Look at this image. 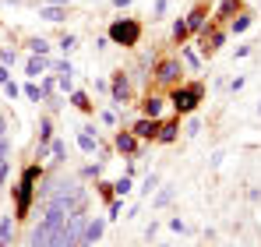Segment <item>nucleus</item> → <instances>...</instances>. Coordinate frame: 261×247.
Listing matches in <instances>:
<instances>
[{"label": "nucleus", "mask_w": 261, "mask_h": 247, "mask_svg": "<svg viewBox=\"0 0 261 247\" xmlns=\"http://www.w3.org/2000/svg\"><path fill=\"white\" fill-rule=\"evenodd\" d=\"M251 21H254L251 14H240V18L233 21V32H237V36H240V32H247V29H251Z\"/></svg>", "instance_id": "f3484780"}, {"label": "nucleus", "mask_w": 261, "mask_h": 247, "mask_svg": "<svg viewBox=\"0 0 261 247\" xmlns=\"http://www.w3.org/2000/svg\"><path fill=\"white\" fill-rule=\"evenodd\" d=\"M113 191H117L120 198H124V194H130V177H120V180L113 184Z\"/></svg>", "instance_id": "5701e85b"}, {"label": "nucleus", "mask_w": 261, "mask_h": 247, "mask_svg": "<svg viewBox=\"0 0 261 247\" xmlns=\"http://www.w3.org/2000/svg\"><path fill=\"white\" fill-rule=\"evenodd\" d=\"M198 99H201V85H184V88L173 92V106L180 113H191V110L198 106Z\"/></svg>", "instance_id": "20e7f679"}, {"label": "nucleus", "mask_w": 261, "mask_h": 247, "mask_svg": "<svg viewBox=\"0 0 261 247\" xmlns=\"http://www.w3.org/2000/svg\"><path fill=\"white\" fill-rule=\"evenodd\" d=\"M78 149L88 152V156L99 149V134H95V127H82V131H78Z\"/></svg>", "instance_id": "423d86ee"}, {"label": "nucleus", "mask_w": 261, "mask_h": 247, "mask_svg": "<svg viewBox=\"0 0 261 247\" xmlns=\"http://www.w3.org/2000/svg\"><path fill=\"white\" fill-rule=\"evenodd\" d=\"M39 131H43V145H46V141L53 138V127H49V120H43V127H39Z\"/></svg>", "instance_id": "c85d7f7f"}, {"label": "nucleus", "mask_w": 261, "mask_h": 247, "mask_svg": "<svg viewBox=\"0 0 261 247\" xmlns=\"http://www.w3.org/2000/svg\"><path fill=\"white\" fill-rule=\"evenodd\" d=\"M163 106H166V103H163V99H155V95H152V99H145V106H141V113H145V117H152V120H155V117H159V113H163Z\"/></svg>", "instance_id": "f8f14e48"}, {"label": "nucleus", "mask_w": 261, "mask_h": 247, "mask_svg": "<svg viewBox=\"0 0 261 247\" xmlns=\"http://www.w3.org/2000/svg\"><path fill=\"white\" fill-rule=\"evenodd\" d=\"M39 18H46V21H64L67 11H64L60 4H49V7H39Z\"/></svg>", "instance_id": "9d476101"}, {"label": "nucleus", "mask_w": 261, "mask_h": 247, "mask_svg": "<svg viewBox=\"0 0 261 247\" xmlns=\"http://www.w3.org/2000/svg\"><path fill=\"white\" fill-rule=\"evenodd\" d=\"M21 92H25L29 99H36V103L43 99V88H39V85H36V82H29V85H25V88H21Z\"/></svg>", "instance_id": "412c9836"}, {"label": "nucleus", "mask_w": 261, "mask_h": 247, "mask_svg": "<svg viewBox=\"0 0 261 247\" xmlns=\"http://www.w3.org/2000/svg\"><path fill=\"white\" fill-rule=\"evenodd\" d=\"M74 46H78V39H74V36H64V39H60V50H67V53H71Z\"/></svg>", "instance_id": "a878e982"}, {"label": "nucleus", "mask_w": 261, "mask_h": 247, "mask_svg": "<svg viewBox=\"0 0 261 247\" xmlns=\"http://www.w3.org/2000/svg\"><path fill=\"white\" fill-rule=\"evenodd\" d=\"M155 187H159V177H155V173H148V177H145V184H141V194H152Z\"/></svg>", "instance_id": "aec40b11"}, {"label": "nucleus", "mask_w": 261, "mask_h": 247, "mask_svg": "<svg viewBox=\"0 0 261 247\" xmlns=\"http://www.w3.org/2000/svg\"><path fill=\"white\" fill-rule=\"evenodd\" d=\"M29 50H32L36 57H43V53H49V42L46 39H29Z\"/></svg>", "instance_id": "a211bd4d"}, {"label": "nucleus", "mask_w": 261, "mask_h": 247, "mask_svg": "<svg viewBox=\"0 0 261 247\" xmlns=\"http://www.w3.org/2000/svg\"><path fill=\"white\" fill-rule=\"evenodd\" d=\"M155 78H159V82H176V78H180V60H166V64H159Z\"/></svg>", "instance_id": "1a4fd4ad"}, {"label": "nucleus", "mask_w": 261, "mask_h": 247, "mask_svg": "<svg viewBox=\"0 0 261 247\" xmlns=\"http://www.w3.org/2000/svg\"><path fill=\"white\" fill-rule=\"evenodd\" d=\"M205 25V11H191V18H187V32H194V29H201Z\"/></svg>", "instance_id": "dca6fc26"}, {"label": "nucleus", "mask_w": 261, "mask_h": 247, "mask_svg": "<svg viewBox=\"0 0 261 247\" xmlns=\"http://www.w3.org/2000/svg\"><path fill=\"white\" fill-rule=\"evenodd\" d=\"M57 85H60L64 92H71V88H74V82H71V75H60V82H57Z\"/></svg>", "instance_id": "cd10ccee"}, {"label": "nucleus", "mask_w": 261, "mask_h": 247, "mask_svg": "<svg viewBox=\"0 0 261 247\" xmlns=\"http://www.w3.org/2000/svg\"><path fill=\"white\" fill-rule=\"evenodd\" d=\"M130 134H134V138H155V134H159V127H155L152 117H141V120L130 127Z\"/></svg>", "instance_id": "6e6552de"}, {"label": "nucleus", "mask_w": 261, "mask_h": 247, "mask_svg": "<svg viewBox=\"0 0 261 247\" xmlns=\"http://www.w3.org/2000/svg\"><path fill=\"white\" fill-rule=\"evenodd\" d=\"M102 230H106V223H102V219H92V223H85V230H82V247H92L99 237H102Z\"/></svg>", "instance_id": "39448f33"}, {"label": "nucleus", "mask_w": 261, "mask_h": 247, "mask_svg": "<svg viewBox=\"0 0 261 247\" xmlns=\"http://www.w3.org/2000/svg\"><path fill=\"white\" fill-rule=\"evenodd\" d=\"M117 149L130 156V152L138 149V138H134V134H127V131H120V134H117Z\"/></svg>", "instance_id": "9b49d317"}, {"label": "nucleus", "mask_w": 261, "mask_h": 247, "mask_svg": "<svg viewBox=\"0 0 261 247\" xmlns=\"http://www.w3.org/2000/svg\"><path fill=\"white\" fill-rule=\"evenodd\" d=\"M14 60H18V57H14V53H11V50H0V64H4V67H11V64H14Z\"/></svg>", "instance_id": "393cba45"}, {"label": "nucleus", "mask_w": 261, "mask_h": 247, "mask_svg": "<svg viewBox=\"0 0 261 247\" xmlns=\"http://www.w3.org/2000/svg\"><path fill=\"white\" fill-rule=\"evenodd\" d=\"M173 36H176V39H184V36H187V21H176V25H173Z\"/></svg>", "instance_id": "bb28decb"}, {"label": "nucleus", "mask_w": 261, "mask_h": 247, "mask_svg": "<svg viewBox=\"0 0 261 247\" xmlns=\"http://www.w3.org/2000/svg\"><path fill=\"white\" fill-rule=\"evenodd\" d=\"M43 71H46V60H43V57H32V60L25 64V75H29V78H39Z\"/></svg>", "instance_id": "ddd939ff"}, {"label": "nucleus", "mask_w": 261, "mask_h": 247, "mask_svg": "<svg viewBox=\"0 0 261 247\" xmlns=\"http://www.w3.org/2000/svg\"><path fill=\"white\" fill-rule=\"evenodd\" d=\"M170 230H173V233H187V226H184L180 219H170Z\"/></svg>", "instance_id": "7c9ffc66"}, {"label": "nucleus", "mask_w": 261, "mask_h": 247, "mask_svg": "<svg viewBox=\"0 0 261 247\" xmlns=\"http://www.w3.org/2000/svg\"><path fill=\"white\" fill-rule=\"evenodd\" d=\"M71 103H74L78 110H88V106H92V103H88V95H85V92H71Z\"/></svg>", "instance_id": "4be33fe9"}, {"label": "nucleus", "mask_w": 261, "mask_h": 247, "mask_svg": "<svg viewBox=\"0 0 261 247\" xmlns=\"http://www.w3.org/2000/svg\"><path fill=\"white\" fill-rule=\"evenodd\" d=\"M198 131H201V120H198V117H194V120L187 124V134H191V138H194V134H198Z\"/></svg>", "instance_id": "c756f323"}, {"label": "nucleus", "mask_w": 261, "mask_h": 247, "mask_svg": "<svg viewBox=\"0 0 261 247\" xmlns=\"http://www.w3.org/2000/svg\"><path fill=\"white\" fill-rule=\"evenodd\" d=\"M233 4H237V0H222V4H219V11H222V14H226V11H229V7H233Z\"/></svg>", "instance_id": "473e14b6"}, {"label": "nucleus", "mask_w": 261, "mask_h": 247, "mask_svg": "<svg viewBox=\"0 0 261 247\" xmlns=\"http://www.w3.org/2000/svg\"><path fill=\"white\" fill-rule=\"evenodd\" d=\"M159 141H173L176 138V124H166V127H159V134H155Z\"/></svg>", "instance_id": "6ab92c4d"}, {"label": "nucleus", "mask_w": 261, "mask_h": 247, "mask_svg": "<svg viewBox=\"0 0 261 247\" xmlns=\"http://www.w3.org/2000/svg\"><path fill=\"white\" fill-rule=\"evenodd\" d=\"M4 92H7V99H18V95H21V88L14 82H4Z\"/></svg>", "instance_id": "b1692460"}, {"label": "nucleus", "mask_w": 261, "mask_h": 247, "mask_svg": "<svg viewBox=\"0 0 261 247\" xmlns=\"http://www.w3.org/2000/svg\"><path fill=\"white\" fill-rule=\"evenodd\" d=\"M138 36H141V29H138V21H130V18H120V21L110 25V39L120 42V46H134Z\"/></svg>", "instance_id": "f03ea898"}, {"label": "nucleus", "mask_w": 261, "mask_h": 247, "mask_svg": "<svg viewBox=\"0 0 261 247\" xmlns=\"http://www.w3.org/2000/svg\"><path fill=\"white\" fill-rule=\"evenodd\" d=\"M110 92H113V103H117V106H124V103H127V95H130L127 75H117V82H113V88H110Z\"/></svg>", "instance_id": "0eeeda50"}, {"label": "nucleus", "mask_w": 261, "mask_h": 247, "mask_svg": "<svg viewBox=\"0 0 261 247\" xmlns=\"http://www.w3.org/2000/svg\"><path fill=\"white\" fill-rule=\"evenodd\" d=\"M4 138H7V120L0 117V141H4Z\"/></svg>", "instance_id": "72a5a7b5"}, {"label": "nucleus", "mask_w": 261, "mask_h": 247, "mask_svg": "<svg viewBox=\"0 0 261 247\" xmlns=\"http://www.w3.org/2000/svg\"><path fill=\"white\" fill-rule=\"evenodd\" d=\"M11 237H14V223L11 219H0V247H7Z\"/></svg>", "instance_id": "4468645a"}, {"label": "nucleus", "mask_w": 261, "mask_h": 247, "mask_svg": "<svg viewBox=\"0 0 261 247\" xmlns=\"http://www.w3.org/2000/svg\"><path fill=\"white\" fill-rule=\"evenodd\" d=\"M64 219H67V212H60V208L46 205L43 223H39V226L32 230L29 244H32V247H53V240H57V233H60V226H64Z\"/></svg>", "instance_id": "f257e3e1"}, {"label": "nucleus", "mask_w": 261, "mask_h": 247, "mask_svg": "<svg viewBox=\"0 0 261 247\" xmlns=\"http://www.w3.org/2000/svg\"><path fill=\"white\" fill-rule=\"evenodd\" d=\"M4 82H11V71H7V67L0 64V85H4Z\"/></svg>", "instance_id": "2f4dec72"}, {"label": "nucleus", "mask_w": 261, "mask_h": 247, "mask_svg": "<svg viewBox=\"0 0 261 247\" xmlns=\"http://www.w3.org/2000/svg\"><path fill=\"white\" fill-rule=\"evenodd\" d=\"M173 184H170V187H163V191H159V194H155V202H152V205L155 208H163V205H170V202H173Z\"/></svg>", "instance_id": "2eb2a0df"}, {"label": "nucleus", "mask_w": 261, "mask_h": 247, "mask_svg": "<svg viewBox=\"0 0 261 247\" xmlns=\"http://www.w3.org/2000/svg\"><path fill=\"white\" fill-rule=\"evenodd\" d=\"M36 177H39V166H29V169L21 173V184H18V219H25V212H29V202H32V184H36Z\"/></svg>", "instance_id": "7ed1b4c3"}]
</instances>
